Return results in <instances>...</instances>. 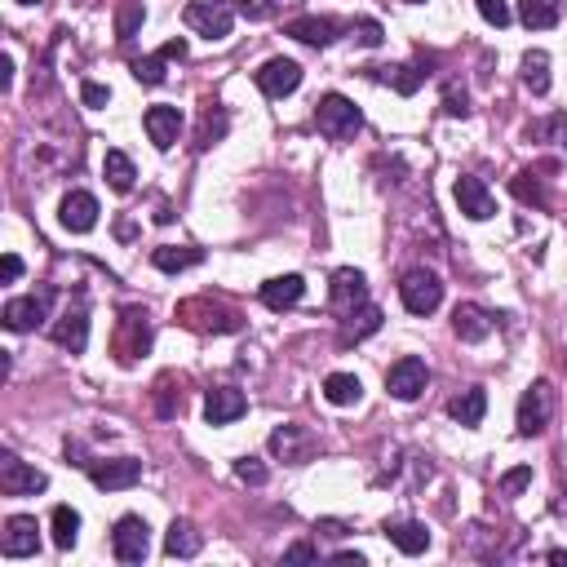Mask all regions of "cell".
Returning a JSON list of instances; mask_svg holds the SVG:
<instances>
[{
    "mask_svg": "<svg viewBox=\"0 0 567 567\" xmlns=\"http://www.w3.org/2000/svg\"><path fill=\"white\" fill-rule=\"evenodd\" d=\"M315 125L324 138H333V142H346V138H355L359 125H364V116H359V107L350 98L342 94H324L315 102Z\"/></svg>",
    "mask_w": 567,
    "mask_h": 567,
    "instance_id": "obj_1",
    "label": "cell"
},
{
    "mask_svg": "<svg viewBox=\"0 0 567 567\" xmlns=\"http://www.w3.org/2000/svg\"><path fill=\"white\" fill-rule=\"evenodd\" d=\"M182 23L204 40H226L231 36V27H235V5L231 0H191L187 14H182Z\"/></svg>",
    "mask_w": 567,
    "mask_h": 567,
    "instance_id": "obj_2",
    "label": "cell"
},
{
    "mask_svg": "<svg viewBox=\"0 0 567 567\" xmlns=\"http://www.w3.org/2000/svg\"><path fill=\"white\" fill-rule=\"evenodd\" d=\"M178 319L195 333H240V315L231 306H218L209 297H191V302L178 306Z\"/></svg>",
    "mask_w": 567,
    "mask_h": 567,
    "instance_id": "obj_3",
    "label": "cell"
},
{
    "mask_svg": "<svg viewBox=\"0 0 567 567\" xmlns=\"http://www.w3.org/2000/svg\"><path fill=\"white\" fill-rule=\"evenodd\" d=\"M111 550H116L120 563L138 567L151 554V528H147V519H142V514H125V519H116V528H111Z\"/></svg>",
    "mask_w": 567,
    "mask_h": 567,
    "instance_id": "obj_4",
    "label": "cell"
},
{
    "mask_svg": "<svg viewBox=\"0 0 567 567\" xmlns=\"http://www.w3.org/2000/svg\"><path fill=\"white\" fill-rule=\"evenodd\" d=\"M426 386H430V368H426V359L404 355V359H395V364H390V373H386V390H390L395 399H404V404H412V399L426 395Z\"/></svg>",
    "mask_w": 567,
    "mask_h": 567,
    "instance_id": "obj_5",
    "label": "cell"
},
{
    "mask_svg": "<svg viewBox=\"0 0 567 567\" xmlns=\"http://www.w3.org/2000/svg\"><path fill=\"white\" fill-rule=\"evenodd\" d=\"M49 306H54V288H40L32 297H14V302H5V328L9 333H32L49 319Z\"/></svg>",
    "mask_w": 567,
    "mask_h": 567,
    "instance_id": "obj_6",
    "label": "cell"
},
{
    "mask_svg": "<svg viewBox=\"0 0 567 567\" xmlns=\"http://www.w3.org/2000/svg\"><path fill=\"white\" fill-rule=\"evenodd\" d=\"M554 417V386L550 381H532L519 399V435H541Z\"/></svg>",
    "mask_w": 567,
    "mask_h": 567,
    "instance_id": "obj_7",
    "label": "cell"
},
{
    "mask_svg": "<svg viewBox=\"0 0 567 567\" xmlns=\"http://www.w3.org/2000/svg\"><path fill=\"white\" fill-rule=\"evenodd\" d=\"M399 297L412 315H435L439 302H443V284L435 271H408L404 284H399Z\"/></svg>",
    "mask_w": 567,
    "mask_h": 567,
    "instance_id": "obj_8",
    "label": "cell"
},
{
    "mask_svg": "<svg viewBox=\"0 0 567 567\" xmlns=\"http://www.w3.org/2000/svg\"><path fill=\"white\" fill-rule=\"evenodd\" d=\"M49 479L40 470H32L27 461H18L14 452H0V492L5 497H36V492H45Z\"/></svg>",
    "mask_w": 567,
    "mask_h": 567,
    "instance_id": "obj_9",
    "label": "cell"
},
{
    "mask_svg": "<svg viewBox=\"0 0 567 567\" xmlns=\"http://www.w3.org/2000/svg\"><path fill=\"white\" fill-rule=\"evenodd\" d=\"M151 350V324H147V311H125L120 315V328H116V359L120 364H133L138 355Z\"/></svg>",
    "mask_w": 567,
    "mask_h": 567,
    "instance_id": "obj_10",
    "label": "cell"
},
{
    "mask_svg": "<svg viewBox=\"0 0 567 567\" xmlns=\"http://www.w3.org/2000/svg\"><path fill=\"white\" fill-rule=\"evenodd\" d=\"M89 479H94V488L102 492H125L133 483L142 479V461L133 457H116V461H89Z\"/></svg>",
    "mask_w": 567,
    "mask_h": 567,
    "instance_id": "obj_11",
    "label": "cell"
},
{
    "mask_svg": "<svg viewBox=\"0 0 567 567\" xmlns=\"http://www.w3.org/2000/svg\"><path fill=\"white\" fill-rule=\"evenodd\" d=\"M271 452L280 461H288V466H306V461L319 452V439L306 426H280L271 435Z\"/></svg>",
    "mask_w": 567,
    "mask_h": 567,
    "instance_id": "obj_12",
    "label": "cell"
},
{
    "mask_svg": "<svg viewBox=\"0 0 567 567\" xmlns=\"http://www.w3.org/2000/svg\"><path fill=\"white\" fill-rule=\"evenodd\" d=\"M297 85H302V67L293 58H271V63H262V71H257V89L266 98H288V94H297Z\"/></svg>",
    "mask_w": 567,
    "mask_h": 567,
    "instance_id": "obj_13",
    "label": "cell"
},
{
    "mask_svg": "<svg viewBox=\"0 0 567 567\" xmlns=\"http://www.w3.org/2000/svg\"><path fill=\"white\" fill-rule=\"evenodd\" d=\"M58 222H63L71 235H89L98 226V200L89 191H67L63 204H58Z\"/></svg>",
    "mask_w": 567,
    "mask_h": 567,
    "instance_id": "obj_14",
    "label": "cell"
},
{
    "mask_svg": "<svg viewBox=\"0 0 567 567\" xmlns=\"http://www.w3.org/2000/svg\"><path fill=\"white\" fill-rule=\"evenodd\" d=\"M359 306H368V280L355 266H342V271L333 275V311L346 319L350 311H359Z\"/></svg>",
    "mask_w": 567,
    "mask_h": 567,
    "instance_id": "obj_15",
    "label": "cell"
},
{
    "mask_svg": "<svg viewBox=\"0 0 567 567\" xmlns=\"http://www.w3.org/2000/svg\"><path fill=\"white\" fill-rule=\"evenodd\" d=\"M244 412H249V399L235 386H213L209 395H204V417H209V426H231Z\"/></svg>",
    "mask_w": 567,
    "mask_h": 567,
    "instance_id": "obj_16",
    "label": "cell"
},
{
    "mask_svg": "<svg viewBox=\"0 0 567 567\" xmlns=\"http://www.w3.org/2000/svg\"><path fill=\"white\" fill-rule=\"evenodd\" d=\"M36 519H27V514H14V519L5 523V536H0V554L5 559H27V554L40 550V536H36Z\"/></svg>",
    "mask_w": 567,
    "mask_h": 567,
    "instance_id": "obj_17",
    "label": "cell"
},
{
    "mask_svg": "<svg viewBox=\"0 0 567 567\" xmlns=\"http://www.w3.org/2000/svg\"><path fill=\"white\" fill-rule=\"evenodd\" d=\"M457 209L466 213V218H474V222H488L492 213H497V200H492V191L483 187L479 178L461 173V178H457Z\"/></svg>",
    "mask_w": 567,
    "mask_h": 567,
    "instance_id": "obj_18",
    "label": "cell"
},
{
    "mask_svg": "<svg viewBox=\"0 0 567 567\" xmlns=\"http://www.w3.org/2000/svg\"><path fill=\"white\" fill-rule=\"evenodd\" d=\"M54 342L71 350V355H80V350L89 346V311L85 306H67L63 315H58V324H54Z\"/></svg>",
    "mask_w": 567,
    "mask_h": 567,
    "instance_id": "obj_19",
    "label": "cell"
},
{
    "mask_svg": "<svg viewBox=\"0 0 567 567\" xmlns=\"http://www.w3.org/2000/svg\"><path fill=\"white\" fill-rule=\"evenodd\" d=\"M142 129H147V138L156 142L160 151H169L173 142H178V133H182V111L178 107H147V116H142Z\"/></svg>",
    "mask_w": 567,
    "mask_h": 567,
    "instance_id": "obj_20",
    "label": "cell"
},
{
    "mask_svg": "<svg viewBox=\"0 0 567 567\" xmlns=\"http://www.w3.org/2000/svg\"><path fill=\"white\" fill-rule=\"evenodd\" d=\"M337 32H342V27H337L333 18H315V14H306V18H293V23L284 27V36L302 40V45H315V49L333 45V40H337Z\"/></svg>",
    "mask_w": 567,
    "mask_h": 567,
    "instance_id": "obj_21",
    "label": "cell"
},
{
    "mask_svg": "<svg viewBox=\"0 0 567 567\" xmlns=\"http://www.w3.org/2000/svg\"><path fill=\"white\" fill-rule=\"evenodd\" d=\"M386 536H390V545H395L399 554H421V550H430V532H426V523H417V519H395V523H386Z\"/></svg>",
    "mask_w": 567,
    "mask_h": 567,
    "instance_id": "obj_22",
    "label": "cell"
},
{
    "mask_svg": "<svg viewBox=\"0 0 567 567\" xmlns=\"http://www.w3.org/2000/svg\"><path fill=\"white\" fill-rule=\"evenodd\" d=\"M306 293V280L302 275H280V280H266L262 284V302L271 306V311H288V306H297Z\"/></svg>",
    "mask_w": 567,
    "mask_h": 567,
    "instance_id": "obj_23",
    "label": "cell"
},
{
    "mask_svg": "<svg viewBox=\"0 0 567 567\" xmlns=\"http://www.w3.org/2000/svg\"><path fill=\"white\" fill-rule=\"evenodd\" d=\"M448 412H452V421H457V426L474 430V426H479V421H483V412H488V395H483V386L461 390V395L448 404Z\"/></svg>",
    "mask_w": 567,
    "mask_h": 567,
    "instance_id": "obj_24",
    "label": "cell"
},
{
    "mask_svg": "<svg viewBox=\"0 0 567 567\" xmlns=\"http://www.w3.org/2000/svg\"><path fill=\"white\" fill-rule=\"evenodd\" d=\"M452 328H457V337L461 342H483V337L492 333V319H488V311L483 306H457L452 311Z\"/></svg>",
    "mask_w": 567,
    "mask_h": 567,
    "instance_id": "obj_25",
    "label": "cell"
},
{
    "mask_svg": "<svg viewBox=\"0 0 567 567\" xmlns=\"http://www.w3.org/2000/svg\"><path fill=\"white\" fill-rule=\"evenodd\" d=\"M381 328V311L373 302L368 306H359V311H350L346 319H342V346H350V342H364V337H373Z\"/></svg>",
    "mask_w": 567,
    "mask_h": 567,
    "instance_id": "obj_26",
    "label": "cell"
},
{
    "mask_svg": "<svg viewBox=\"0 0 567 567\" xmlns=\"http://www.w3.org/2000/svg\"><path fill=\"white\" fill-rule=\"evenodd\" d=\"M164 554H169V559H195V554H200V532H195L187 519H173L169 536H164Z\"/></svg>",
    "mask_w": 567,
    "mask_h": 567,
    "instance_id": "obj_27",
    "label": "cell"
},
{
    "mask_svg": "<svg viewBox=\"0 0 567 567\" xmlns=\"http://www.w3.org/2000/svg\"><path fill=\"white\" fill-rule=\"evenodd\" d=\"M559 14H563L559 0H523L519 5V18L528 32H550V27L559 23Z\"/></svg>",
    "mask_w": 567,
    "mask_h": 567,
    "instance_id": "obj_28",
    "label": "cell"
},
{
    "mask_svg": "<svg viewBox=\"0 0 567 567\" xmlns=\"http://www.w3.org/2000/svg\"><path fill=\"white\" fill-rule=\"evenodd\" d=\"M102 173H107V187L120 191V195H129L133 178H138V169H133V160L125 151H107V156H102Z\"/></svg>",
    "mask_w": 567,
    "mask_h": 567,
    "instance_id": "obj_29",
    "label": "cell"
},
{
    "mask_svg": "<svg viewBox=\"0 0 567 567\" xmlns=\"http://www.w3.org/2000/svg\"><path fill=\"white\" fill-rule=\"evenodd\" d=\"M359 395H364V386H359L355 373H328L324 377V399L328 404L350 408V404H359Z\"/></svg>",
    "mask_w": 567,
    "mask_h": 567,
    "instance_id": "obj_30",
    "label": "cell"
},
{
    "mask_svg": "<svg viewBox=\"0 0 567 567\" xmlns=\"http://www.w3.org/2000/svg\"><path fill=\"white\" fill-rule=\"evenodd\" d=\"M151 262H156L164 275H178V271H191V266H200L204 253H200V249H173V244H164V249L151 253Z\"/></svg>",
    "mask_w": 567,
    "mask_h": 567,
    "instance_id": "obj_31",
    "label": "cell"
},
{
    "mask_svg": "<svg viewBox=\"0 0 567 567\" xmlns=\"http://www.w3.org/2000/svg\"><path fill=\"white\" fill-rule=\"evenodd\" d=\"M226 125H231V116H226L222 107H209V111H204L200 133H195V151H209L213 142H222V138H226Z\"/></svg>",
    "mask_w": 567,
    "mask_h": 567,
    "instance_id": "obj_32",
    "label": "cell"
},
{
    "mask_svg": "<svg viewBox=\"0 0 567 567\" xmlns=\"http://www.w3.org/2000/svg\"><path fill=\"white\" fill-rule=\"evenodd\" d=\"M523 85H528L536 98L550 94V58H545L541 49H532V54L523 58Z\"/></svg>",
    "mask_w": 567,
    "mask_h": 567,
    "instance_id": "obj_33",
    "label": "cell"
},
{
    "mask_svg": "<svg viewBox=\"0 0 567 567\" xmlns=\"http://www.w3.org/2000/svg\"><path fill=\"white\" fill-rule=\"evenodd\" d=\"M49 523H54V545L58 550H71V545L80 541V514L71 510V505H58Z\"/></svg>",
    "mask_w": 567,
    "mask_h": 567,
    "instance_id": "obj_34",
    "label": "cell"
},
{
    "mask_svg": "<svg viewBox=\"0 0 567 567\" xmlns=\"http://www.w3.org/2000/svg\"><path fill=\"white\" fill-rule=\"evenodd\" d=\"M373 76H377V80H386V85H395L404 98L417 94L421 80H426L421 71H412V67H373Z\"/></svg>",
    "mask_w": 567,
    "mask_h": 567,
    "instance_id": "obj_35",
    "label": "cell"
},
{
    "mask_svg": "<svg viewBox=\"0 0 567 567\" xmlns=\"http://www.w3.org/2000/svg\"><path fill=\"white\" fill-rule=\"evenodd\" d=\"M142 18H147V9H142V0H125L120 5V14H116V40H129L138 36V27H142Z\"/></svg>",
    "mask_w": 567,
    "mask_h": 567,
    "instance_id": "obj_36",
    "label": "cell"
},
{
    "mask_svg": "<svg viewBox=\"0 0 567 567\" xmlns=\"http://www.w3.org/2000/svg\"><path fill=\"white\" fill-rule=\"evenodd\" d=\"M235 14H244L249 23H266L280 14V0H235Z\"/></svg>",
    "mask_w": 567,
    "mask_h": 567,
    "instance_id": "obj_37",
    "label": "cell"
},
{
    "mask_svg": "<svg viewBox=\"0 0 567 567\" xmlns=\"http://www.w3.org/2000/svg\"><path fill=\"white\" fill-rule=\"evenodd\" d=\"M164 63H169V58H164V54L138 58V63H133V76H138L142 85H164Z\"/></svg>",
    "mask_w": 567,
    "mask_h": 567,
    "instance_id": "obj_38",
    "label": "cell"
},
{
    "mask_svg": "<svg viewBox=\"0 0 567 567\" xmlns=\"http://www.w3.org/2000/svg\"><path fill=\"white\" fill-rule=\"evenodd\" d=\"M510 191L519 195L523 204H536V209H545V191H541V182H536L532 173H519V178L510 182Z\"/></svg>",
    "mask_w": 567,
    "mask_h": 567,
    "instance_id": "obj_39",
    "label": "cell"
},
{
    "mask_svg": "<svg viewBox=\"0 0 567 567\" xmlns=\"http://www.w3.org/2000/svg\"><path fill=\"white\" fill-rule=\"evenodd\" d=\"M528 483H532V466H514V470H505V474H501L497 488H501V497H519V492L528 488Z\"/></svg>",
    "mask_w": 567,
    "mask_h": 567,
    "instance_id": "obj_40",
    "label": "cell"
},
{
    "mask_svg": "<svg viewBox=\"0 0 567 567\" xmlns=\"http://www.w3.org/2000/svg\"><path fill=\"white\" fill-rule=\"evenodd\" d=\"M479 5V14H483V23H492V27H510V0H474Z\"/></svg>",
    "mask_w": 567,
    "mask_h": 567,
    "instance_id": "obj_41",
    "label": "cell"
},
{
    "mask_svg": "<svg viewBox=\"0 0 567 567\" xmlns=\"http://www.w3.org/2000/svg\"><path fill=\"white\" fill-rule=\"evenodd\" d=\"M235 474H240L244 483H253V488H262V483H266V466L257 457H240V461H235Z\"/></svg>",
    "mask_w": 567,
    "mask_h": 567,
    "instance_id": "obj_42",
    "label": "cell"
},
{
    "mask_svg": "<svg viewBox=\"0 0 567 567\" xmlns=\"http://www.w3.org/2000/svg\"><path fill=\"white\" fill-rule=\"evenodd\" d=\"M355 40L364 49H377L381 45V23H373V18H359V23H355Z\"/></svg>",
    "mask_w": 567,
    "mask_h": 567,
    "instance_id": "obj_43",
    "label": "cell"
},
{
    "mask_svg": "<svg viewBox=\"0 0 567 567\" xmlns=\"http://www.w3.org/2000/svg\"><path fill=\"white\" fill-rule=\"evenodd\" d=\"M80 102H85V107H107L111 89L107 85H94V80H85V85H80Z\"/></svg>",
    "mask_w": 567,
    "mask_h": 567,
    "instance_id": "obj_44",
    "label": "cell"
},
{
    "mask_svg": "<svg viewBox=\"0 0 567 567\" xmlns=\"http://www.w3.org/2000/svg\"><path fill=\"white\" fill-rule=\"evenodd\" d=\"M443 111H448V116H470V98H466V89H448V94H443Z\"/></svg>",
    "mask_w": 567,
    "mask_h": 567,
    "instance_id": "obj_45",
    "label": "cell"
},
{
    "mask_svg": "<svg viewBox=\"0 0 567 567\" xmlns=\"http://www.w3.org/2000/svg\"><path fill=\"white\" fill-rule=\"evenodd\" d=\"M18 275H23V257H18V253H5V257H0V280H5V284H18Z\"/></svg>",
    "mask_w": 567,
    "mask_h": 567,
    "instance_id": "obj_46",
    "label": "cell"
},
{
    "mask_svg": "<svg viewBox=\"0 0 567 567\" xmlns=\"http://www.w3.org/2000/svg\"><path fill=\"white\" fill-rule=\"evenodd\" d=\"M284 559L288 563H315L319 550H315V545H306V541H297V545H288V550H284Z\"/></svg>",
    "mask_w": 567,
    "mask_h": 567,
    "instance_id": "obj_47",
    "label": "cell"
},
{
    "mask_svg": "<svg viewBox=\"0 0 567 567\" xmlns=\"http://www.w3.org/2000/svg\"><path fill=\"white\" fill-rule=\"evenodd\" d=\"M0 89H14V58H0Z\"/></svg>",
    "mask_w": 567,
    "mask_h": 567,
    "instance_id": "obj_48",
    "label": "cell"
},
{
    "mask_svg": "<svg viewBox=\"0 0 567 567\" xmlns=\"http://www.w3.org/2000/svg\"><path fill=\"white\" fill-rule=\"evenodd\" d=\"M160 54H164V58H187V40H169Z\"/></svg>",
    "mask_w": 567,
    "mask_h": 567,
    "instance_id": "obj_49",
    "label": "cell"
},
{
    "mask_svg": "<svg viewBox=\"0 0 567 567\" xmlns=\"http://www.w3.org/2000/svg\"><path fill=\"white\" fill-rule=\"evenodd\" d=\"M545 559H550V563H567V550H550Z\"/></svg>",
    "mask_w": 567,
    "mask_h": 567,
    "instance_id": "obj_50",
    "label": "cell"
},
{
    "mask_svg": "<svg viewBox=\"0 0 567 567\" xmlns=\"http://www.w3.org/2000/svg\"><path fill=\"white\" fill-rule=\"evenodd\" d=\"M18 5H40V0H18Z\"/></svg>",
    "mask_w": 567,
    "mask_h": 567,
    "instance_id": "obj_51",
    "label": "cell"
},
{
    "mask_svg": "<svg viewBox=\"0 0 567 567\" xmlns=\"http://www.w3.org/2000/svg\"><path fill=\"white\" fill-rule=\"evenodd\" d=\"M408 5H421V0H408Z\"/></svg>",
    "mask_w": 567,
    "mask_h": 567,
    "instance_id": "obj_52",
    "label": "cell"
}]
</instances>
